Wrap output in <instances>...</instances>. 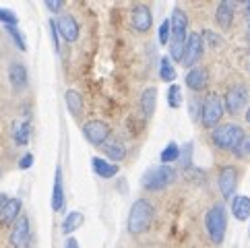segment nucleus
Masks as SVG:
<instances>
[{
    "mask_svg": "<svg viewBox=\"0 0 250 248\" xmlns=\"http://www.w3.org/2000/svg\"><path fill=\"white\" fill-rule=\"evenodd\" d=\"M130 23L132 27L137 31L145 33L151 29V25H153V15H151V8L147 4H135L130 11Z\"/></svg>",
    "mask_w": 250,
    "mask_h": 248,
    "instance_id": "nucleus-11",
    "label": "nucleus"
},
{
    "mask_svg": "<svg viewBox=\"0 0 250 248\" xmlns=\"http://www.w3.org/2000/svg\"><path fill=\"white\" fill-rule=\"evenodd\" d=\"M56 23V29H58V35L60 38H64L66 41H77L79 40V23L73 15H60L54 19Z\"/></svg>",
    "mask_w": 250,
    "mask_h": 248,
    "instance_id": "nucleus-12",
    "label": "nucleus"
},
{
    "mask_svg": "<svg viewBox=\"0 0 250 248\" xmlns=\"http://www.w3.org/2000/svg\"><path fill=\"white\" fill-rule=\"evenodd\" d=\"M104 153H105V157L112 159V164H116V162H120V159H124L126 149H124L120 143H108V141H105L104 143Z\"/></svg>",
    "mask_w": 250,
    "mask_h": 248,
    "instance_id": "nucleus-26",
    "label": "nucleus"
},
{
    "mask_svg": "<svg viewBox=\"0 0 250 248\" xmlns=\"http://www.w3.org/2000/svg\"><path fill=\"white\" fill-rule=\"evenodd\" d=\"M64 182H62V170L56 165V174H54V188H52V209L62 211L64 209Z\"/></svg>",
    "mask_w": 250,
    "mask_h": 248,
    "instance_id": "nucleus-16",
    "label": "nucleus"
},
{
    "mask_svg": "<svg viewBox=\"0 0 250 248\" xmlns=\"http://www.w3.org/2000/svg\"><path fill=\"white\" fill-rule=\"evenodd\" d=\"M6 33L8 35H11V40L17 43V48H19V50H27V41H25V35L19 31V29H17V27H6Z\"/></svg>",
    "mask_w": 250,
    "mask_h": 248,
    "instance_id": "nucleus-31",
    "label": "nucleus"
},
{
    "mask_svg": "<svg viewBox=\"0 0 250 248\" xmlns=\"http://www.w3.org/2000/svg\"><path fill=\"white\" fill-rule=\"evenodd\" d=\"M242 139H244V130L238 124H221V126H217L211 132V141L217 149H229V151H234Z\"/></svg>",
    "mask_w": 250,
    "mask_h": 248,
    "instance_id": "nucleus-5",
    "label": "nucleus"
},
{
    "mask_svg": "<svg viewBox=\"0 0 250 248\" xmlns=\"http://www.w3.org/2000/svg\"><path fill=\"white\" fill-rule=\"evenodd\" d=\"M248 73H250V56H248Z\"/></svg>",
    "mask_w": 250,
    "mask_h": 248,
    "instance_id": "nucleus-42",
    "label": "nucleus"
},
{
    "mask_svg": "<svg viewBox=\"0 0 250 248\" xmlns=\"http://www.w3.org/2000/svg\"><path fill=\"white\" fill-rule=\"evenodd\" d=\"M246 17L250 19V2H246Z\"/></svg>",
    "mask_w": 250,
    "mask_h": 248,
    "instance_id": "nucleus-39",
    "label": "nucleus"
},
{
    "mask_svg": "<svg viewBox=\"0 0 250 248\" xmlns=\"http://www.w3.org/2000/svg\"><path fill=\"white\" fill-rule=\"evenodd\" d=\"M91 167H93V172L97 176H102V178H114V176L120 172L118 164H112V162H108V159H104V157H93L91 159Z\"/></svg>",
    "mask_w": 250,
    "mask_h": 248,
    "instance_id": "nucleus-17",
    "label": "nucleus"
},
{
    "mask_svg": "<svg viewBox=\"0 0 250 248\" xmlns=\"http://www.w3.org/2000/svg\"><path fill=\"white\" fill-rule=\"evenodd\" d=\"M207 81H209V73H207V68H203V66L190 68L188 73H186V77H184V83L188 85V89H192V91L205 89Z\"/></svg>",
    "mask_w": 250,
    "mask_h": 248,
    "instance_id": "nucleus-14",
    "label": "nucleus"
},
{
    "mask_svg": "<svg viewBox=\"0 0 250 248\" xmlns=\"http://www.w3.org/2000/svg\"><path fill=\"white\" fill-rule=\"evenodd\" d=\"M246 122H250V108L246 110Z\"/></svg>",
    "mask_w": 250,
    "mask_h": 248,
    "instance_id": "nucleus-40",
    "label": "nucleus"
},
{
    "mask_svg": "<svg viewBox=\"0 0 250 248\" xmlns=\"http://www.w3.org/2000/svg\"><path fill=\"white\" fill-rule=\"evenodd\" d=\"M0 23H4L6 27H17L19 17H17V13L11 11V8H2V6H0Z\"/></svg>",
    "mask_w": 250,
    "mask_h": 248,
    "instance_id": "nucleus-29",
    "label": "nucleus"
},
{
    "mask_svg": "<svg viewBox=\"0 0 250 248\" xmlns=\"http://www.w3.org/2000/svg\"><path fill=\"white\" fill-rule=\"evenodd\" d=\"M153 217H155V209L149 201L145 199L135 201L128 211V232L135 236L145 234L151 227V224H153Z\"/></svg>",
    "mask_w": 250,
    "mask_h": 248,
    "instance_id": "nucleus-2",
    "label": "nucleus"
},
{
    "mask_svg": "<svg viewBox=\"0 0 250 248\" xmlns=\"http://www.w3.org/2000/svg\"><path fill=\"white\" fill-rule=\"evenodd\" d=\"M167 103H169V108H174V110L182 105V89H180V85H176V83L169 85V89H167Z\"/></svg>",
    "mask_w": 250,
    "mask_h": 248,
    "instance_id": "nucleus-28",
    "label": "nucleus"
},
{
    "mask_svg": "<svg viewBox=\"0 0 250 248\" xmlns=\"http://www.w3.org/2000/svg\"><path fill=\"white\" fill-rule=\"evenodd\" d=\"M205 227H207V234L213 244L223 242L226 227H228V211L223 207V203H217V205H213L207 211V215H205Z\"/></svg>",
    "mask_w": 250,
    "mask_h": 248,
    "instance_id": "nucleus-3",
    "label": "nucleus"
},
{
    "mask_svg": "<svg viewBox=\"0 0 250 248\" xmlns=\"http://www.w3.org/2000/svg\"><path fill=\"white\" fill-rule=\"evenodd\" d=\"M29 137H31V124L27 120H17L13 124V139L17 145H27L29 143Z\"/></svg>",
    "mask_w": 250,
    "mask_h": 248,
    "instance_id": "nucleus-21",
    "label": "nucleus"
},
{
    "mask_svg": "<svg viewBox=\"0 0 250 248\" xmlns=\"http://www.w3.org/2000/svg\"><path fill=\"white\" fill-rule=\"evenodd\" d=\"M186 38H188V19L182 8H174L169 17V60H180L184 54Z\"/></svg>",
    "mask_w": 250,
    "mask_h": 248,
    "instance_id": "nucleus-1",
    "label": "nucleus"
},
{
    "mask_svg": "<svg viewBox=\"0 0 250 248\" xmlns=\"http://www.w3.org/2000/svg\"><path fill=\"white\" fill-rule=\"evenodd\" d=\"M180 157V147H178V143H167L166 147H164V151H162V155H159V159H162V165H167V164H172V162H176V159Z\"/></svg>",
    "mask_w": 250,
    "mask_h": 248,
    "instance_id": "nucleus-27",
    "label": "nucleus"
},
{
    "mask_svg": "<svg viewBox=\"0 0 250 248\" xmlns=\"http://www.w3.org/2000/svg\"><path fill=\"white\" fill-rule=\"evenodd\" d=\"M234 153L236 157H242V159H248L250 157V135H244V139L240 141V145L234 149Z\"/></svg>",
    "mask_w": 250,
    "mask_h": 248,
    "instance_id": "nucleus-30",
    "label": "nucleus"
},
{
    "mask_svg": "<svg viewBox=\"0 0 250 248\" xmlns=\"http://www.w3.org/2000/svg\"><path fill=\"white\" fill-rule=\"evenodd\" d=\"M231 19H234V6L228 0V2H221L215 11V21L221 29H229L231 27Z\"/></svg>",
    "mask_w": 250,
    "mask_h": 248,
    "instance_id": "nucleus-20",
    "label": "nucleus"
},
{
    "mask_svg": "<svg viewBox=\"0 0 250 248\" xmlns=\"http://www.w3.org/2000/svg\"><path fill=\"white\" fill-rule=\"evenodd\" d=\"M155 103H157V89H155V87H147V89L143 91V95H141V108H143L145 118L153 116Z\"/></svg>",
    "mask_w": 250,
    "mask_h": 248,
    "instance_id": "nucleus-22",
    "label": "nucleus"
},
{
    "mask_svg": "<svg viewBox=\"0 0 250 248\" xmlns=\"http://www.w3.org/2000/svg\"><path fill=\"white\" fill-rule=\"evenodd\" d=\"M21 215V201L19 199H8L6 205L0 211V221L6 226V224H15V219Z\"/></svg>",
    "mask_w": 250,
    "mask_h": 248,
    "instance_id": "nucleus-19",
    "label": "nucleus"
},
{
    "mask_svg": "<svg viewBox=\"0 0 250 248\" xmlns=\"http://www.w3.org/2000/svg\"><path fill=\"white\" fill-rule=\"evenodd\" d=\"M176 180V170L169 165H157V167H151V170H147L145 174H143L141 178V184L143 188L147 190H164L167 188L169 184H172Z\"/></svg>",
    "mask_w": 250,
    "mask_h": 248,
    "instance_id": "nucleus-4",
    "label": "nucleus"
},
{
    "mask_svg": "<svg viewBox=\"0 0 250 248\" xmlns=\"http://www.w3.org/2000/svg\"><path fill=\"white\" fill-rule=\"evenodd\" d=\"M231 213L238 221H246L250 219V197L246 194H238L231 199Z\"/></svg>",
    "mask_w": 250,
    "mask_h": 248,
    "instance_id": "nucleus-18",
    "label": "nucleus"
},
{
    "mask_svg": "<svg viewBox=\"0 0 250 248\" xmlns=\"http://www.w3.org/2000/svg\"><path fill=\"white\" fill-rule=\"evenodd\" d=\"M223 100L217 93H209L201 103V124L205 128H215L223 116Z\"/></svg>",
    "mask_w": 250,
    "mask_h": 248,
    "instance_id": "nucleus-6",
    "label": "nucleus"
},
{
    "mask_svg": "<svg viewBox=\"0 0 250 248\" xmlns=\"http://www.w3.org/2000/svg\"><path fill=\"white\" fill-rule=\"evenodd\" d=\"M64 100H66L68 112L73 114V116H81V112H83V97H81V93L75 91V89H68L64 93Z\"/></svg>",
    "mask_w": 250,
    "mask_h": 248,
    "instance_id": "nucleus-24",
    "label": "nucleus"
},
{
    "mask_svg": "<svg viewBox=\"0 0 250 248\" xmlns=\"http://www.w3.org/2000/svg\"><path fill=\"white\" fill-rule=\"evenodd\" d=\"M31 240V224L27 215H19L11 229V244L15 248H27Z\"/></svg>",
    "mask_w": 250,
    "mask_h": 248,
    "instance_id": "nucleus-8",
    "label": "nucleus"
},
{
    "mask_svg": "<svg viewBox=\"0 0 250 248\" xmlns=\"http://www.w3.org/2000/svg\"><path fill=\"white\" fill-rule=\"evenodd\" d=\"M83 221H85V217H83L81 211H70V213L64 217V221H62V234H66L70 238V234L77 232V229L83 226Z\"/></svg>",
    "mask_w": 250,
    "mask_h": 248,
    "instance_id": "nucleus-23",
    "label": "nucleus"
},
{
    "mask_svg": "<svg viewBox=\"0 0 250 248\" xmlns=\"http://www.w3.org/2000/svg\"><path fill=\"white\" fill-rule=\"evenodd\" d=\"M64 248H79V242H77V238H66V244H64Z\"/></svg>",
    "mask_w": 250,
    "mask_h": 248,
    "instance_id": "nucleus-37",
    "label": "nucleus"
},
{
    "mask_svg": "<svg viewBox=\"0 0 250 248\" xmlns=\"http://www.w3.org/2000/svg\"><path fill=\"white\" fill-rule=\"evenodd\" d=\"M6 201H8V197H6V194L0 192V211H2V207L6 205Z\"/></svg>",
    "mask_w": 250,
    "mask_h": 248,
    "instance_id": "nucleus-38",
    "label": "nucleus"
},
{
    "mask_svg": "<svg viewBox=\"0 0 250 248\" xmlns=\"http://www.w3.org/2000/svg\"><path fill=\"white\" fill-rule=\"evenodd\" d=\"M62 6H64L62 0H46V8H48V11H52V13L62 11Z\"/></svg>",
    "mask_w": 250,
    "mask_h": 248,
    "instance_id": "nucleus-35",
    "label": "nucleus"
},
{
    "mask_svg": "<svg viewBox=\"0 0 250 248\" xmlns=\"http://www.w3.org/2000/svg\"><path fill=\"white\" fill-rule=\"evenodd\" d=\"M238 186V172L234 165H226L219 174V190H221V197L231 199L234 197V190Z\"/></svg>",
    "mask_w": 250,
    "mask_h": 248,
    "instance_id": "nucleus-13",
    "label": "nucleus"
},
{
    "mask_svg": "<svg viewBox=\"0 0 250 248\" xmlns=\"http://www.w3.org/2000/svg\"><path fill=\"white\" fill-rule=\"evenodd\" d=\"M8 81H11L13 89L17 91H23L27 87V68H25L21 62H13L8 66Z\"/></svg>",
    "mask_w": 250,
    "mask_h": 248,
    "instance_id": "nucleus-15",
    "label": "nucleus"
},
{
    "mask_svg": "<svg viewBox=\"0 0 250 248\" xmlns=\"http://www.w3.org/2000/svg\"><path fill=\"white\" fill-rule=\"evenodd\" d=\"M50 33H52V43H54V50L60 52V35H58V29H56L54 19L50 21Z\"/></svg>",
    "mask_w": 250,
    "mask_h": 248,
    "instance_id": "nucleus-33",
    "label": "nucleus"
},
{
    "mask_svg": "<svg viewBox=\"0 0 250 248\" xmlns=\"http://www.w3.org/2000/svg\"><path fill=\"white\" fill-rule=\"evenodd\" d=\"M201 56H203L201 33H188V38H186V46H184V54H182V64L186 68H194V64L201 60Z\"/></svg>",
    "mask_w": 250,
    "mask_h": 248,
    "instance_id": "nucleus-9",
    "label": "nucleus"
},
{
    "mask_svg": "<svg viewBox=\"0 0 250 248\" xmlns=\"http://www.w3.org/2000/svg\"><path fill=\"white\" fill-rule=\"evenodd\" d=\"M83 135L91 145H104L110 137V126L104 120H89L83 124Z\"/></svg>",
    "mask_w": 250,
    "mask_h": 248,
    "instance_id": "nucleus-10",
    "label": "nucleus"
},
{
    "mask_svg": "<svg viewBox=\"0 0 250 248\" xmlns=\"http://www.w3.org/2000/svg\"><path fill=\"white\" fill-rule=\"evenodd\" d=\"M248 234H250V227H248Z\"/></svg>",
    "mask_w": 250,
    "mask_h": 248,
    "instance_id": "nucleus-43",
    "label": "nucleus"
},
{
    "mask_svg": "<svg viewBox=\"0 0 250 248\" xmlns=\"http://www.w3.org/2000/svg\"><path fill=\"white\" fill-rule=\"evenodd\" d=\"M31 165H33V155H31V153H25V155L19 159V167H21V170H29Z\"/></svg>",
    "mask_w": 250,
    "mask_h": 248,
    "instance_id": "nucleus-36",
    "label": "nucleus"
},
{
    "mask_svg": "<svg viewBox=\"0 0 250 248\" xmlns=\"http://www.w3.org/2000/svg\"><path fill=\"white\" fill-rule=\"evenodd\" d=\"M246 35H248V41H250V25H248V31H246Z\"/></svg>",
    "mask_w": 250,
    "mask_h": 248,
    "instance_id": "nucleus-41",
    "label": "nucleus"
},
{
    "mask_svg": "<svg viewBox=\"0 0 250 248\" xmlns=\"http://www.w3.org/2000/svg\"><path fill=\"white\" fill-rule=\"evenodd\" d=\"M159 77H162V81H166V83L176 81V68L172 64V60H169V56H164L162 62H159Z\"/></svg>",
    "mask_w": 250,
    "mask_h": 248,
    "instance_id": "nucleus-25",
    "label": "nucleus"
},
{
    "mask_svg": "<svg viewBox=\"0 0 250 248\" xmlns=\"http://www.w3.org/2000/svg\"><path fill=\"white\" fill-rule=\"evenodd\" d=\"M246 102H248V89L244 85H234V87H229L226 97H223V108L236 116L238 112L244 110Z\"/></svg>",
    "mask_w": 250,
    "mask_h": 248,
    "instance_id": "nucleus-7",
    "label": "nucleus"
},
{
    "mask_svg": "<svg viewBox=\"0 0 250 248\" xmlns=\"http://www.w3.org/2000/svg\"><path fill=\"white\" fill-rule=\"evenodd\" d=\"M201 40H205V41H209L211 46H219V38H217V33H213V31H209V29H205V33H201Z\"/></svg>",
    "mask_w": 250,
    "mask_h": 248,
    "instance_id": "nucleus-34",
    "label": "nucleus"
},
{
    "mask_svg": "<svg viewBox=\"0 0 250 248\" xmlns=\"http://www.w3.org/2000/svg\"><path fill=\"white\" fill-rule=\"evenodd\" d=\"M159 43H162V46H167L169 43V19H166L159 25Z\"/></svg>",
    "mask_w": 250,
    "mask_h": 248,
    "instance_id": "nucleus-32",
    "label": "nucleus"
}]
</instances>
